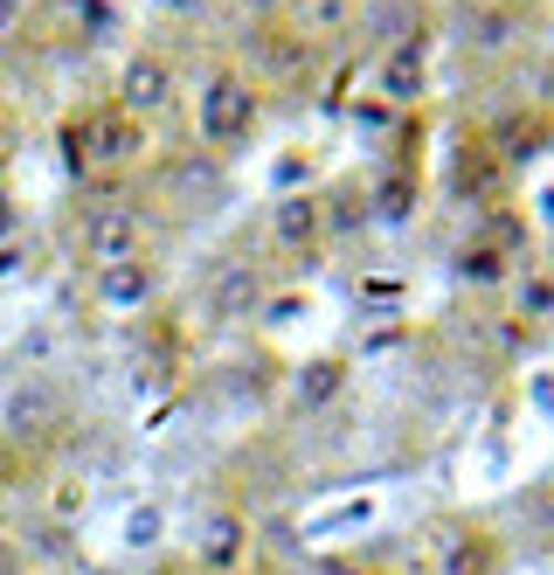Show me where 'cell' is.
Returning <instances> with one entry per match:
<instances>
[{"mask_svg":"<svg viewBox=\"0 0 554 575\" xmlns=\"http://www.w3.org/2000/svg\"><path fill=\"white\" fill-rule=\"evenodd\" d=\"M250 125V91L236 84V76H216L208 84V104H201V133L208 139H236Z\"/></svg>","mask_w":554,"mask_h":575,"instance_id":"cell-1","label":"cell"},{"mask_svg":"<svg viewBox=\"0 0 554 575\" xmlns=\"http://www.w3.org/2000/svg\"><path fill=\"white\" fill-rule=\"evenodd\" d=\"M84 146H91V153H104V160H118V153H132V146H139V133H132L125 118H97L91 133H84Z\"/></svg>","mask_w":554,"mask_h":575,"instance_id":"cell-2","label":"cell"},{"mask_svg":"<svg viewBox=\"0 0 554 575\" xmlns=\"http://www.w3.org/2000/svg\"><path fill=\"white\" fill-rule=\"evenodd\" d=\"M132 237H139V222H132V216H104V222L91 229V250H97V257H125Z\"/></svg>","mask_w":554,"mask_h":575,"instance_id":"cell-3","label":"cell"},{"mask_svg":"<svg viewBox=\"0 0 554 575\" xmlns=\"http://www.w3.org/2000/svg\"><path fill=\"white\" fill-rule=\"evenodd\" d=\"M125 91H132V104H146V97H160V91H167V76L139 63V70H132V84H125Z\"/></svg>","mask_w":554,"mask_h":575,"instance_id":"cell-4","label":"cell"},{"mask_svg":"<svg viewBox=\"0 0 554 575\" xmlns=\"http://www.w3.org/2000/svg\"><path fill=\"white\" fill-rule=\"evenodd\" d=\"M305 216H312V208H305V201H292V208H284V222H278V229H284V237H305V229H312Z\"/></svg>","mask_w":554,"mask_h":575,"instance_id":"cell-5","label":"cell"},{"mask_svg":"<svg viewBox=\"0 0 554 575\" xmlns=\"http://www.w3.org/2000/svg\"><path fill=\"white\" fill-rule=\"evenodd\" d=\"M381 208H388V216H403V208H409V188H403V180H388V188H381Z\"/></svg>","mask_w":554,"mask_h":575,"instance_id":"cell-6","label":"cell"},{"mask_svg":"<svg viewBox=\"0 0 554 575\" xmlns=\"http://www.w3.org/2000/svg\"><path fill=\"white\" fill-rule=\"evenodd\" d=\"M8 229H14V208H8V201H0V237H8Z\"/></svg>","mask_w":554,"mask_h":575,"instance_id":"cell-7","label":"cell"},{"mask_svg":"<svg viewBox=\"0 0 554 575\" xmlns=\"http://www.w3.org/2000/svg\"><path fill=\"white\" fill-rule=\"evenodd\" d=\"M312 575H354V568H339V562H326V568H312Z\"/></svg>","mask_w":554,"mask_h":575,"instance_id":"cell-8","label":"cell"}]
</instances>
